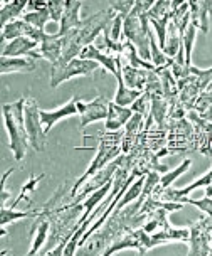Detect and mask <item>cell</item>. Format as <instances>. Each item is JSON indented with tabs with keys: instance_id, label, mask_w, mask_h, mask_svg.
<instances>
[{
	"instance_id": "6da1fadb",
	"label": "cell",
	"mask_w": 212,
	"mask_h": 256,
	"mask_svg": "<svg viewBox=\"0 0 212 256\" xmlns=\"http://www.w3.org/2000/svg\"><path fill=\"white\" fill-rule=\"evenodd\" d=\"M26 98H20L14 103L4 104V120L8 138H10V148L17 162L24 160L27 155L30 142L26 130Z\"/></svg>"
},
{
	"instance_id": "7a4b0ae2",
	"label": "cell",
	"mask_w": 212,
	"mask_h": 256,
	"mask_svg": "<svg viewBox=\"0 0 212 256\" xmlns=\"http://www.w3.org/2000/svg\"><path fill=\"white\" fill-rule=\"evenodd\" d=\"M116 16L118 14L114 10L106 8V10H101L98 14H94V16L88 17V19L82 20L80 29H76V42L80 44L82 49L91 46L101 32H104L106 27L112 24Z\"/></svg>"
},
{
	"instance_id": "3957f363",
	"label": "cell",
	"mask_w": 212,
	"mask_h": 256,
	"mask_svg": "<svg viewBox=\"0 0 212 256\" xmlns=\"http://www.w3.org/2000/svg\"><path fill=\"white\" fill-rule=\"evenodd\" d=\"M100 70V64L94 61H86V59L76 58L66 66H52L50 70V88H58L59 84L66 83L78 76H91L93 72Z\"/></svg>"
},
{
	"instance_id": "277c9868",
	"label": "cell",
	"mask_w": 212,
	"mask_h": 256,
	"mask_svg": "<svg viewBox=\"0 0 212 256\" xmlns=\"http://www.w3.org/2000/svg\"><path fill=\"white\" fill-rule=\"evenodd\" d=\"M26 130L27 135H29V142L30 147L36 150V152H44L46 148V132L42 126V122H40V108L36 100L29 98L26 102Z\"/></svg>"
},
{
	"instance_id": "5b68a950",
	"label": "cell",
	"mask_w": 212,
	"mask_h": 256,
	"mask_svg": "<svg viewBox=\"0 0 212 256\" xmlns=\"http://www.w3.org/2000/svg\"><path fill=\"white\" fill-rule=\"evenodd\" d=\"M190 230V251L188 254H210L212 250V218H202L200 221L192 222Z\"/></svg>"
},
{
	"instance_id": "8992f818",
	"label": "cell",
	"mask_w": 212,
	"mask_h": 256,
	"mask_svg": "<svg viewBox=\"0 0 212 256\" xmlns=\"http://www.w3.org/2000/svg\"><path fill=\"white\" fill-rule=\"evenodd\" d=\"M110 100L104 96H98L93 102L84 103L78 100V115L81 116V130H84L88 125L94 122H101L108 118Z\"/></svg>"
},
{
	"instance_id": "52a82bcc",
	"label": "cell",
	"mask_w": 212,
	"mask_h": 256,
	"mask_svg": "<svg viewBox=\"0 0 212 256\" xmlns=\"http://www.w3.org/2000/svg\"><path fill=\"white\" fill-rule=\"evenodd\" d=\"M116 168H118L116 160L110 164V166H106L104 168H101L98 174H94V176L91 177V179L88 180L84 186H82V189H80V192L76 194V198L72 199L69 204H80V202H82V200H84L88 196H91L93 192L101 189V187H104L106 184H108V182H112L113 177H114V174H116Z\"/></svg>"
},
{
	"instance_id": "ba28073f",
	"label": "cell",
	"mask_w": 212,
	"mask_h": 256,
	"mask_svg": "<svg viewBox=\"0 0 212 256\" xmlns=\"http://www.w3.org/2000/svg\"><path fill=\"white\" fill-rule=\"evenodd\" d=\"M39 42L29 38H19L10 40L2 51V58H30V59H42L39 52Z\"/></svg>"
},
{
	"instance_id": "9c48e42d",
	"label": "cell",
	"mask_w": 212,
	"mask_h": 256,
	"mask_svg": "<svg viewBox=\"0 0 212 256\" xmlns=\"http://www.w3.org/2000/svg\"><path fill=\"white\" fill-rule=\"evenodd\" d=\"M78 100L80 98L74 96V98L69 100L66 104H62L61 108L54 110V112H44V110H40V122H42L46 134H49V132L52 130L59 122L64 120V118L78 115Z\"/></svg>"
},
{
	"instance_id": "30bf717a",
	"label": "cell",
	"mask_w": 212,
	"mask_h": 256,
	"mask_svg": "<svg viewBox=\"0 0 212 256\" xmlns=\"http://www.w3.org/2000/svg\"><path fill=\"white\" fill-rule=\"evenodd\" d=\"M190 7V24L204 34L209 32V16L212 14V0H199L188 2Z\"/></svg>"
},
{
	"instance_id": "8fae6325",
	"label": "cell",
	"mask_w": 212,
	"mask_h": 256,
	"mask_svg": "<svg viewBox=\"0 0 212 256\" xmlns=\"http://www.w3.org/2000/svg\"><path fill=\"white\" fill-rule=\"evenodd\" d=\"M49 231H50V218L42 211V209H40V214L36 218V222H34L32 231H30V234H32V246H30V251H29L30 256L39 253V250L42 248L46 240H48Z\"/></svg>"
},
{
	"instance_id": "7c38bea8",
	"label": "cell",
	"mask_w": 212,
	"mask_h": 256,
	"mask_svg": "<svg viewBox=\"0 0 212 256\" xmlns=\"http://www.w3.org/2000/svg\"><path fill=\"white\" fill-rule=\"evenodd\" d=\"M82 2L80 0H66V10H64L61 27H59V36H66L68 32L80 29L82 24V19L80 17Z\"/></svg>"
},
{
	"instance_id": "4fadbf2b",
	"label": "cell",
	"mask_w": 212,
	"mask_h": 256,
	"mask_svg": "<svg viewBox=\"0 0 212 256\" xmlns=\"http://www.w3.org/2000/svg\"><path fill=\"white\" fill-rule=\"evenodd\" d=\"M133 112L132 108L126 106H120L114 102H110V108H108V118H106L104 128L108 132H118L122 130L123 126H126V123L132 120Z\"/></svg>"
},
{
	"instance_id": "5bb4252c",
	"label": "cell",
	"mask_w": 212,
	"mask_h": 256,
	"mask_svg": "<svg viewBox=\"0 0 212 256\" xmlns=\"http://www.w3.org/2000/svg\"><path fill=\"white\" fill-rule=\"evenodd\" d=\"M39 52H40V58L49 61L52 66L58 64L61 61V56H62V38L59 34H54V36L48 34L39 46Z\"/></svg>"
},
{
	"instance_id": "9a60e30c",
	"label": "cell",
	"mask_w": 212,
	"mask_h": 256,
	"mask_svg": "<svg viewBox=\"0 0 212 256\" xmlns=\"http://www.w3.org/2000/svg\"><path fill=\"white\" fill-rule=\"evenodd\" d=\"M148 72L146 70H138V68H133L130 64H123L122 70V76L123 81L128 88L136 90V91H144L146 88V81H148Z\"/></svg>"
},
{
	"instance_id": "2e32d148",
	"label": "cell",
	"mask_w": 212,
	"mask_h": 256,
	"mask_svg": "<svg viewBox=\"0 0 212 256\" xmlns=\"http://www.w3.org/2000/svg\"><path fill=\"white\" fill-rule=\"evenodd\" d=\"M36 61L30 58H0V74L34 71Z\"/></svg>"
},
{
	"instance_id": "e0dca14e",
	"label": "cell",
	"mask_w": 212,
	"mask_h": 256,
	"mask_svg": "<svg viewBox=\"0 0 212 256\" xmlns=\"http://www.w3.org/2000/svg\"><path fill=\"white\" fill-rule=\"evenodd\" d=\"M116 81H118V90H116V96H114V103L120 104V106H126L130 108L133 103L144 94V91H136V90H132L128 88L123 81V76H122V71L116 74Z\"/></svg>"
},
{
	"instance_id": "ac0fdd59",
	"label": "cell",
	"mask_w": 212,
	"mask_h": 256,
	"mask_svg": "<svg viewBox=\"0 0 212 256\" xmlns=\"http://www.w3.org/2000/svg\"><path fill=\"white\" fill-rule=\"evenodd\" d=\"M27 4L29 2H26V0H12V2L2 4V12H0V16H2V29L14 20H19L22 12L27 8Z\"/></svg>"
},
{
	"instance_id": "d6986e66",
	"label": "cell",
	"mask_w": 212,
	"mask_h": 256,
	"mask_svg": "<svg viewBox=\"0 0 212 256\" xmlns=\"http://www.w3.org/2000/svg\"><path fill=\"white\" fill-rule=\"evenodd\" d=\"M150 56H152V64L155 66V70H162V68H170L174 62L172 58H168L167 54H165L162 49H160V46L156 44V39L155 36L152 34L150 30Z\"/></svg>"
},
{
	"instance_id": "ffe728a7",
	"label": "cell",
	"mask_w": 212,
	"mask_h": 256,
	"mask_svg": "<svg viewBox=\"0 0 212 256\" xmlns=\"http://www.w3.org/2000/svg\"><path fill=\"white\" fill-rule=\"evenodd\" d=\"M40 214V209L38 211H16V208H2V216H0V226H7V224L17 222L20 219L38 218Z\"/></svg>"
},
{
	"instance_id": "44dd1931",
	"label": "cell",
	"mask_w": 212,
	"mask_h": 256,
	"mask_svg": "<svg viewBox=\"0 0 212 256\" xmlns=\"http://www.w3.org/2000/svg\"><path fill=\"white\" fill-rule=\"evenodd\" d=\"M192 166V160L190 158H186L184 162L178 166L175 170H168L167 174H164L162 177H160V184L156 186V189H160V190H164V189H168L170 186L174 184L175 180L178 179V177L182 176V174H186L188 170V167Z\"/></svg>"
},
{
	"instance_id": "7402d4cb",
	"label": "cell",
	"mask_w": 212,
	"mask_h": 256,
	"mask_svg": "<svg viewBox=\"0 0 212 256\" xmlns=\"http://www.w3.org/2000/svg\"><path fill=\"white\" fill-rule=\"evenodd\" d=\"M44 177H46L44 174H40V176H32V177H30V180L27 182V184H26L24 187H22L19 198L14 200L12 208H17V206H19L20 202H27V206H30V202H32V194H34L36 187L39 186V182L42 180Z\"/></svg>"
},
{
	"instance_id": "603a6c76",
	"label": "cell",
	"mask_w": 212,
	"mask_h": 256,
	"mask_svg": "<svg viewBox=\"0 0 212 256\" xmlns=\"http://www.w3.org/2000/svg\"><path fill=\"white\" fill-rule=\"evenodd\" d=\"M22 20H26L27 24H30L32 27H36V29L44 32L46 24L50 20V14L48 10V7H46L42 10H38V12H27L26 16L22 17Z\"/></svg>"
},
{
	"instance_id": "cb8c5ba5",
	"label": "cell",
	"mask_w": 212,
	"mask_h": 256,
	"mask_svg": "<svg viewBox=\"0 0 212 256\" xmlns=\"http://www.w3.org/2000/svg\"><path fill=\"white\" fill-rule=\"evenodd\" d=\"M197 38V29L192 24L187 27L186 34L182 36V46L184 51H186V62L188 68H192V51H194V44H196Z\"/></svg>"
},
{
	"instance_id": "d4e9b609",
	"label": "cell",
	"mask_w": 212,
	"mask_h": 256,
	"mask_svg": "<svg viewBox=\"0 0 212 256\" xmlns=\"http://www.w3.org/2000/svg\"><path fill=\"white\" fill-rule=\"evenodd\" d=\"M130 108H132L133 113H138V115L146 118L150 115V110H152V96L148 93H144L135 103L132 104Z\"/></svg>"
},
{
	"instance_id": "484cf974",
	"label": "cell",
	"mask_w": 212,
	"mask_h": 256,
	"mask_svg": "<svg viewBox=\"0 0 212 256\" xmlns=\"http://www.w3.org/2000/svg\"><path fill=\"white\" fill-rule=\"evenodd\" d=\"M48 10L50 14V20L59 22V24H61L64 10H66V0H49Z\"/></svg>"
},
{
	"instance_id": "4316f807",
	"label": "cell",
	"mask_w": 212,
	"mask_h": 256,
	"mask_svg": "<svg viewBox=\"0 0 212 256\" xmlns=\"http://www.w3.org/2000/svg\"><path fill=\"white\" fill-rule=\"evenodd\" d=\"M178 202L182 204H190V206H196L197 209H200L202 212H206L207 216L212 218V198H206L204 199H188V198H182Z\"/></svg>"
},
{
	"instance_id": "83f0119b",
	"label": "cell",
	"mask_w": 212,
	"mask_h": 256,
	"mask_svg": "<svg viewBox=\"0 0 212 256\" xmlns=\"http://www.w3.org/2000/svg\"><path fill=\"white\" fill-rule=\"evenodd\" d=\"M135 2L136 0H116V2L113 0V2H110V8L120 14V16L126 17V16H130V12L133 10V7H135Z\"/></svg>"
},
{
	"instance_id": "f1b7e54d",
	"label": "cell",
	"mask_w": 212,
	"mask_h": 256,
	"mask_svg": "<svg viewBox=\"0 0 212 256\" xmlns=\"http://www.w3.org/2000/svg\"><path fill=\"white\" fill-rule=\"evenodd\" d=\"M16 170H19V167H12V168H8V172L4 174V177H2V192H0V206L2 208H6V202H7V199H8V192H7V179L10 177V174H14Z\"/></svg>"
},
{
	"instance_id": "f546056e",
	"label": "cell",
	"mask_w": 212,
	"mask_h": 256,
	"mask_svg": "<svg viewBox=\"0 0 212 256\" xmlns=\"http://www.w3.org/2000/svg\"><path fill=\"white\" fill-rule=\"evenodd\" d=\"M46 7H48V2H39V0H29V4H27V8H29L30 12L42 10Z\"/></svg>"
}]
</instances>
